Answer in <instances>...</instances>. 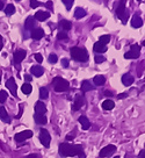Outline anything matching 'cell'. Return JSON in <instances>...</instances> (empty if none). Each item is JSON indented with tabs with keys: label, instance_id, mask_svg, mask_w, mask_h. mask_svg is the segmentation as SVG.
Returning a JSON list of instances; mask_svg holds the SVG:
<instances>
[{
	"label": "cell",
	"instance_id": "9",
	"mask_svg": "<svg viewBox=\"0 0 145 158\" xmlns=\"http://www.w3.org/2000/svg\"><path fill=\"white\" fill-rule=\"evenodd\" d=\"M26 55H27L26 50H23V49H19V50H16V51L14 53V55H13V58H14V63H15V65H16V64L19 65L21 62L26 58Z\"/></svg>",
	"mask_w": 145,
	"mask_h": 158
},
{
	"label": "cell",
	"instance_id": "49",
	"mask_svg": "<svg viewBox=\"0 0 145 158\" xmlns=\"http://www.w3.org/2000/svg\"><path fill=\"white\" fill-rule=\"evenodd\" d=\"M4 6H5V5H4V2L0 0V11H2V9H4Z\"/></svg>",
	"mask_w": 145,
	"mask_h": 158
},
{
	"label": "cell",
	"instance_id": "28",
	"mask_svg": "<svg viewBox=\"0 0 145 158\" xmlns=\"http://www.w3.org/2000/svg\"><path fill=\"white\" fill-rule=\"evenodd\" d=\"M21 90H22V92L25 93L26 95H28V94H30V93H32L33 87H32V85H30L29 83H26V84H23V85H22Z\"/></svg>",
	"mask_w": 145,
	"mask_h": 158
},
{
	"label": "cell",
	"instance_id": "3",
	"mask_svg": "<svg viewBox=\"0 0 145 158\" xmlns=\"http://www.w3.org/2000/svg\"><path fill=\"white\" fill-rule=\"evenodd\" d=\"M52 86L56 92H65V91H67V90L70 88L69 81L65 80V79H63L62 77H56V78H53Z\"/></svg>",
	"mask_w": 145,
	"mask_h": 158
},
{
	"label": "cell",
	"instance_id": "47",
	"mask_svg": "<svg viewBox=\"0 0 145 158\" xmlns=\"http://www.w3.org/2000/svg\"><path fill=\"white\" fill-rule=\"evenodd\" d=\"M2 46H4V43H2V37H1V35H0V51H1V49H2Z\"/></svg>",
	"mask_w": 145,
	"mask_h": 158
},
{
	"label": "cell",
	"instance_id": "13",
	"mask_svg": "<svg viewBox=\"0 0 145 158\" xmlns=\"http://www.w3.org/2000/svg\"><path fill=\"white\" fill-rule=\"evenodd\" d=\"M78 122L81 125V128H83L84 130H88V129L91 128V122H89V120L86 118V116H84V115H81V116L78 118Z\"/></svg>",
	"mask_w": 145,
	"mask_h": 158
},
{
	"label": "cell",
	"instance_id": "48",
	"mask_svg": "<svg viewBox=\"0 0 145 158\" xmlns=\"http://www.w3.org/2000/svg\"><path fill=\"white\" fill-rule=\"evenodd\" d=\"M105 95H107V97H112L113 93H112V92H109V91H106V92H105Z\"/></svg>",
	"mask_w": 145,
	"mask_h": 158
},
{
	"label": "cell",
	"instance_id": "54",
	"mask_svg": "<svg viewBox=\"0 0 145 158\" xmlns=\"http://www.w3.org/2000/svg\"><path fill=\"white\" fill-rule=\"evenodd\" d=\"M138 1H142V0H138Z\"/></svg>",
	"mask_w": 145,
	"mask_h": 158
},
{
	"label": "cell",
	"instance_id": "41",
	"mask_svg": "<svg viewBox=\"0 0 145 158\" xmlns=\"http://www.w3.org/2000/svg\"><path fill=\"white\" fill-rule=\"evenodd\" d=\"M22 113H23V105L21 104L20 105V112H19V114H18V116H16V118H20L21 115H22Z\"/></svg>",
	"mask_w": 145,
	"mask_h": 158
},
{
	"label": "cell",
	"instance_id": "51",
	"mask_svg": "<svg viewBox=\"0 0 145 158\" xmlns=\"http://www.w3.org/2000/svg\"><path fill=\"white\" fill-rule=\"evenodd\" d=\"M114 158H120V156H116V157H114Z\"/></svg>",
	"mask_w": 145,
	"mask_h": 158
},
{
	"label": "cell",
	"instance_id": "8",
	"mask_svg": "<svg viewBox=\"0 0 145 158\" xmlns=\"http://www.w3.org/2000/svg\"><path fill=\"white\" fill-rule=\"evenodd\" d=\"M32 136H33V132H30V130H25V132H18V134L14 136V139H15L16 142H23V141H26L28 138H30Z\"/></svg>",
	"mask_w": 145,
	"mask_h": 158
},
{
	"label": "cell",
	"instance_id": "37",
	"mask_svg": "<svg viewBox=\"0 0 145 158\" xmlns=\"http://www.w3.org/2000/svg\"><path fill=\"white\" fill-rule=\"evenodd\" d=\"M39 6H41V4L37 0H30V7L32 8H37Z\"/></svg>",
	"mask_w": 145,
	"mask_h": 158
},
{
	"label": "cell",
	"instance_id": "10",
	"mask_svg": "<svg viewBox=\"0 0 145 158\" xmlns=\"http://www.w3.org/2000/svg\"><path fill=\"white\" fill-rule=\"evenodd\" d=\"M85 105V99L81 94H77L74 98V102H73L72 109L73 111H79L83 106Z\"/></svg>",
	"mask_w": 145,
	"mask_h": 158
},
{
	"label": "cell",
	"instance_id": "36",
	"mask_svg": "<svg viewBox=\"0 0 145 158\" xmlns=\"http://www.w3.org/2000/svg\"><path fill=\"white\" fill-rule=\"evenodd\" d=\"M57 39L58 40H65L67 39V34L65 32H59V33L57 34Z\"/></svg>",
	"mask_w": 145,
	"mask_h": 158
},
{
	"label": "cell",
	"instance_id": "52",
	"mask_svg": "<svg viewBox=\"0 0 145 158\" xmlns=\"http://www.w3.org/2000/svg\"><path fill=\"white\" fill-rule=\"evenodd\" d=\"M0 81H1V76H0Z\"/></svg>",
	"mask_w": 145,
	"mask_h": 158
},
{
	"label": "cell",
	"instance_id": "6",
	"mask_svg": "<svg viewBox=\"0 0 145 158\" xmlns=\"http://www.w3.org/2000/svg\"><path fill=\"white\" fill-rule=\"evenodd\" d=\"M40 141L42 145H44L46 148H49L50 146V142H51V136H50V134L49 132L46 130V129H41L40 130Z\"/></svg>",
	"mask_w": 145,
	"mask_h": 158
},
{
	"label": "cell",
	"instance_id": "18",
	"mask_svg": "<svg viewBox=\"0 0 145 158\" xmlns=\"http://www.w3.org/2000/svg\"><path fill=\"white\" fill-rule=\"evenodd\" d=\"M30 73H32L33 76H35V77H41V76L44 73V69H43L41 65L32 66V69H30Z\"/></svg>",
	"mask_w": 145,
	"mask_h": 158
},
{
	"label": "cell",
	"instance_id": "53",
	"mask_svg": "<svg viewBox=\"0 0 145 158\" xmlns=\"http://www.w3.org/2000/svg\"><path fill=\"white\" fill-rule=\"evenodd\" d=\"M16 1H20V0H16Z\"/></svg>",
	"mask_w": 145,
	"mask_h": 158
},
{
	"label": "cell",
	"instance_id": "25",
	"mask_svg": "<svg viewBox=\"0 0 145 158\" xmlns=\"http://www.w3.org/2000/svg\"><path fill=\"white\" fill-rule=\"evenodd\" d=\"M34 118H35V122H36L37 125H46V122H48V120H46V115L35 114V115H34Z\"/></svg>",
	"mask_w": 145,
	"mask_h": 158
},
{
	"label": "cell",
	"instance_id": "43",
	"mask_svg": "<svg viewBox=\"0 0 145 158\" xmlns=\"http://www.w3.org/2000/svg\"><path fill=\"white\" fill-rule=\"evenodd\" d=\"M126 97H128V93H121V94L117 95V98L119 99H124V98H126Z\"/></svg>",
	"mask_w": 145,
	"mask_h": 158
},
{
	"label": "cell",
	"instance_id": "14",
	"mask_svg": "<svg viewBox=\"0 0 145 158\" xmlns=\"http://www.w3.org/2000/svg\"><path fill=\"white\" fill-rule=\"evenodd\" d=\"M133 81H135V78L132 77L130 73H125L122 76V84L124 86H130L133 84Z\"/></svg>",
	"mask_w": 145,
	"mask_h": 158
},
{
	"label": "cell",
	"instance_id": "32",
	"mask_svg": "<svg viewBox=\"0 0 145 158\" xmlns=\"http://www.w3.org/2000/svg\"><path fill=\"white\" fill-rule=\"evenodd\" d=\"M6 99H7V92L5 90H1L0 91V102L4 104L6 101Z\"/></svg>",
	"mask_w": 145,
	"mask_h": 158
},
{
	"label": "cell",
	"instance_id": "7",
	"mask_svg": "<svg viewBox=\"0 0 145 158\" xmlns=\"http://www.w3.org/2000/svg\"><path fill=\"white\" fill-rule=\"evenodd\" d=\"M115 151H116V146L113 144H109V145H107V146H105V148L100 151L99 156L101 158L109 157V156H112L113 153H115Z\"/></svg>",
	"mask_w": 145,
	"mask_h": 158
},
{
	"label": "cell",
	"instance_id": "23",
	"mask_svg": "<svg viewBox=\"0 0 145 158\" xmlns=\"http://www.w3.org/2000/svg\"><path fill=\"white\" fill-rule=\"evenodd\" d=\"M85 16H86L85 9H83V8H80V7H77V8L74 9V18L77 20L83 19V18H85Z\"/></svg>",
	"mask_w": 145,
	"mask_h": 158
},
{
	"label": "cell",
	"instance_id": "19",
	"mask_svg": "<svg viewBox=\"0 0 145 158\" xmlns=\"http://www.w3.org/2000/svg\"><path fill=\"white\" fill-rule=\"evenodd\" d=\"M93 49H94L95 53H98V55H99V53L101 55V53H103L107 51V46L102 44V43H100V42H96V43H94Z\"/></svg>",
	"mask_w": 145,
	"mask_h": 158
},
{
	"label": "cell",
	"instance_id": "2",
	"mask_svg": "<svg viewBox=\"0 0 145 158\" xmlns=\"http://www.w3.org/2000/svg\"><path fill=\"white\" fill-rule=\"evenodd\" d=\"M70 53H71V57L72 59L77 60V62H87L88 60V53L87 50L84 48H80V46H73L70 49Z\"/></svg>",
	"mask_w": 145,
	"mask_h": 158
},
{
	"label": "cell",
	"instance_id": "24",
	"mask_svg": "<svg viewBox=\"0 0 145 158\" xmlns=\"http://www.w3.org/2000/svg\"><path fill=\"white\" fill-rule=\"evenodd\" d=\"M0 118H1L4 122H6V123H9V122H11V118L8 116L5 107H0Z\"/></svg>",
	"mask_w": 145,
	"mask_h": 158
},
{
	"label": "cell",
	"instance_id": "45",
	"mask_svg": "<svg viewBox=\"0 0 145 158\" xmlns=\"http://www.w3.org/2000/svg\"><path fill=\"white\" fill-rule=\"evenodd\" d=\"M74 137H76V135H67V136H66V141H71V139H73Z\"/></svg>",
	"mask_w": 145,
	"mask_h": 158
},
{
	"label": "cell",
	"instance_id": "44",
	"mask_svg": "<svg viewBox=\"0 0 145 158\" xmlns=\"http://www.w3.org/2000/svg\"><path fill=\"white\" fill-rule=\"evenodd\" d=\"M138 158H145V149H144V150H142V151L139 152Z\"/></svg>",
	"mask_w": 145,
	"mask_h": 158
},
{
	"label": "cell",
	"instance_id": "38",
	"mask_svg": "<svg viewBox=\"0 0 145 158\" xmlns=\"http://www.w3.org/2000/svg\"><path fill=\"white\" fill-rule=\"evenodd\" d=\"M34 58L36 59L39 63H42V62H43V57H42L41 53H35V55H34Z\"/></svg>",
	"mask_w": 145,
	"mask_h": 158
},
{
	"label": "cell",
	"instance_id": "17",
	"mask_svg": "<svg viewBox=\"0 0 145 158\" xmlns=\"http://www.w3.org/2000/svg\"><path fill=\"white\" fill-rule=\"evenodd\" d=\"M32 39L36 40V41H39V40H41L43 36H44V30L42 29V28H37V29H34V30H32Z\"/></svg>",
	"mask_w": 145,
	"mask_h": 158
},
{
	"label": "cell",
	"instance_id": "21",
	"mask_svg": "<svg viewBox=\"0 0 145 158\" xmlns=\"http://www.w3.org/2000/svg\"><path fill=\"white\" fill-rule=\"evenodd\" d=\"M93 83H94V85H96V86L105 85V83H106L105 76H102V74H98V76H95V77L93 78Z\"/></svg>",
	"mask_w": 145,
	"mask_h": 158
},
{
	"label": "cell",
	"instance_id": "35",
	"mask_svg": "<svg viewBox=\"0 0 145 158\" xmlns=\"http://www.w3.org/2000/svg\"><path fill=\"white\" fill-rule=\"evenodd\" d=\"M63 2L65 4L66 9H67V11H70V9H71V7H72V5H73V2H74V0H63Z\"/></svg>",
	"mask_w": 145,
	"mask_h": 158
},
{
	"label": "cell",
	"instance_id": "20",
	"mask_svg": "<svg viewBox=\"0 0 145 158\" xmlns=\"http://www.w3.org/2000/svg\"><path fill=\"white\" fill-rule=\"evenodd\" d=\"M25 28L27 30H34L35 28V19L34 16H28L26 19V22H25Z\"/></svg>",
	"mask_w": 145,
	"mask_h": 158
},
{
	"label": "cell",
	"instance_id": "30",
	"mask_svg": "<svg viewBox=\"0 0 145 158\" xmlns=\"http://www.w3.org/2000/svg\"><path fill=\"white\" fill-rule=\"evenodd\" d=\"M14 12H15V7H14V5L8 4L6 6V8H5V13H6V15H12Z\"/></svg>",
	"mask_w": 145,
	"mask_h": 158
},
{
	"label": "cell",
	"instance_id": "26",
	"mask_svg": "<svg viewBox=\"0 0 145 158\" xmlns=\"http://www.w3.org/2000/svg\"><path fill=\"white\" fill-rule=\"evenodd\" d=\"M59 27L63 28V32L64 30L67 32V30H70L72 28V23L70 21H67V20H62V21H59Z\"/></svg>",
	"mask_w": 145,
	"mask_h": 158
},
{
	"label": "cell",
	"instance_id": "29",
	"mask_svg": "<svg viewBox=\"0 0 145 158\" xmlns=\"http://www.w3.org/2000/svg\"><path fill=\"white\" fill-rule=\"evenodd\" d=\"M49 97V92H48V88L46 87H41L40 88V99L44 100Z\"/></svg>",
	"mask_w": 145,
	"mask_h": 158
},
{
	"label": "cell",
	"instance_id": "1",
	"mask_svg": "<svg viewBox=\"0 0 145 158\" xmlns=\"http://www.w3.org/2000/svg\"><path fill=\"white\" fill-rule=\"evenodd\" d=\"M58 152L62 157H73L79 156L80 158H86L84 149L80 144H70V143H62L59 144Z\"/></svg>",
	"mask_w": 145,
	"mask_h": 158
},
{
	"label": "cell",
	"instance_id": "42",
	"mask_svg": "<svg viewBox=\"0 0 145 158\" xmlns=\"http://www.w3.org/2000/svg\"><path fill=\"white\" fill-rule=\"evenodd\" d=\"M26 158H41V156L40 155H37V153H32V155L27 156Z\"/></svg>",
	"mask_w": 145,
	"mask_h": 158
},
{
	"label": "cell",
	"instance_id": "31",
	"mask_svg": "<svg viewBox=\"0 0 145 158\" xmlns=\"http://www.w3.org/2000/svg\"><path fill=\"white\" fill-rule=\"evenodd\" d=\"M99 42L102 43V44H105V46H107V44L110 42V36H109V35H102V36H100Z\"/></svg>",
	"mask_w": 145,
	"mask_h": 158
},
{
	"label": "cell",
	"instance_id": "40",
	"mask_svg": "<svg viewBox=\"0 0 145 158\" xmlns=\"http://www.w3.org/2000/svg\"><path fill=\"white\" fill-rule=\"evenodd\" d=\"M62 65L64 66V67H69V59L64 58L62 60Z\"/></svg>",
	"mask_w": 145,
	"mask_h": 158
},
{
	"label": "cell",
	"instance_id": "5",
	"mask_svg": "<svg viewBox=\"0 0 145 158\" xmlns=\"http://www.w3.org/2000/svg\"><path fill=\"white\" fill-rule=\"evenodd\" d=\"M139 55H140V46H138V44H132L131 48H130V51L124 53V58L136 59L139 57Z\"/></svg>",
	"mask_w": 145,
	"mask_h": 158
},
{
	"label": "cell",
	"instance_id": "11",
	"mask_svg": "<svg viewBox=\"0 0 145 158\" xmlns=\"http://www.w3.org/2000/svg\"><path fill=\"white\" fill-rule=\"evenodd\" d=\"M6 87L9 90V91H11V93H12V95H13V97H16V94H18V93H16V90H18V88H16V83H15V79H14L13 77H12V78H9L6 81Z\"/></svg>",
	"mask_w": 145,
	"mask_h": 158
},
{
	"label": "cell",
	"instance_id": "4",
	"mask_svg": "<svg viewBox=\"0 0 145 158\" xmlns=\"http://www.w3.org/2000/svg\"><path fill=\"white\" fill-rule=\"evenodd\" d=\"M125 5H126V0H121L117 5V8H116V15L119 19L122 20L123 23H125L129 18V15L126 14V11H125Z\"/></svg>",
	"mask_w": 145,
	"mask_h": 158
},
{
	"label": "cell",
	"instance_id": "39",
	"mask_svg": "<svg viewBox=\"0 0 145 158\" xmlns=\"http://www.w3.org/2000/svg\"><path fill=\"white\" fill-rule=\"evenodd\" d=\"M46 8H48V9H50V11H52V9H53L52 1H48V2L46 4Z\"/></svg>",
	"mask_w": 145,
	"mask_h": 158
},
{
	"label": "cell",
	"instance_id": "16",
	"mask_svg": "<svg viewBox=\"0 0 145 158\" xmlns=\"http://www.w3.org/2000/svg\"><path fill=\"white\" fill-rule=\"evenodd\" d=\"M131 26L133 27V28H140V27L143 26V20H142V18H140L139 15L135 14V15L132 16Z\"/></svg>",
	"mask_w": 145,
	"mask_h": 158
},
{
	"label": "cell",
	"instance_id": "12",
	"mask_svg": "<svg viewBox=\"0 0 145 158\" xmlns=\"http://www.w3.org/2000/svg\"><path fill=\"white\" fill-rule=\"evenodd\" d=\"M35 114H41V115H44L46 113V106L44 105V102L42 101H37L35 104Z\"/></svg>",
	"mask_w": 145,
	"mask_h": 158
},
{
	"label": "cell",
	"instance_id": "22",
	"mask_svg": "<svg viewBox=\"0 0 145 158\" xmlns=\"http://www.w3.org/2000/svg\"><path fill=\"white\" fill-rule=\"evenodd\" d=\"M114 107H115V104H114V101L110 100V99H107V100H105V101L102 102V108H103L105 111H112Z\"/></svg>",
	"mask_w": 145,
	"mask_h": 158
},
{
	"label": "cell",
	"instance_id": "15",
	"mask_svg": "<svg viewBox=\"0 0 145 158\" xmlns=\"http://www.w3.org/2000/svg\"><path fill=\"white\" fill-rule=\"evenodd\" d=\"M50 18V13L49 12H43V11H39V12H36L35 13V18L34 19H36L37 21H46Z\"/></svg>",
	"mask_w": 145,
	"mask_h": 158
},
{
	"label": "cell",
	"instance_id": "46",
	"mask_svg": "<svg viewBox=\"0 0 145 158\" xmlns=\"http://www.w3.org/2000/svg\"><path fill=\"white\" fill-rule=\"evenodd\" d=\"M25 80H26V81H30V80H32V76L26 74V76H25Z\"/></svg>",
	"mask_w": 145,
	"mask_h": 158
},
{
	"label": "cell",
	"instance_id": "34",
	"mask_svg": "<svg viewBox=\"0 0 145 158\" xmlns=\"http://www.w3.org/2000/svg\"><path fill=\"white\" fill-rule=\"evenodd\" d=\"M49 62L51 63V64H55V63H57V60H58V57H57V55H55V53H51L50 56H49Z\"/></svg>",
	"mask_w": 145,
	"mask_h": 158
},
{
	"label": "cell",
	"instance_id": "27",
	"mask_svg": "<svg viewBox=\"0 0 145 158\" xmlns=\"http://www.w3.org/2000/svg\"><path fill=\"white\" fill-rule=\"evenodd\" d=\"M93 88H94V87H93V85H91V83H89L88 80H84V81H83V84H81V91H83V93L92 91Z\"/></svg>",
	"mask_w": 145,
	"mask_h": 158
},
{
	"label": "cell",
	"instance_id": "50",
	"mask_svg": "<svg viewBox=\"0 0 145 158\" xmlns=\"http://www.w3.org/2000/svg\"><path fill=\"white\" fill-rule=\"evenodd\" d=\"M142 46H145V41H143V42H142Z\"/></svg>",
	"mask_w": 145,
	"mask_h": 158
},
{
	"label": "cell",
	"instance_id": "33",
	"mask_svg": "<svg viewBox=\"0 0 145 158\" xmlns=\"http://www.w3.org/2000/svg\"><path fill=\"white\" fill-rule=\"evenodd\" d=\"M94 60H95V63H96V64H100V63H103V62L106 60V58L102 56V55H95Z\"/></svg>",
	"mask_w": 145,
	"mask_h": 158
}]
</instances>
